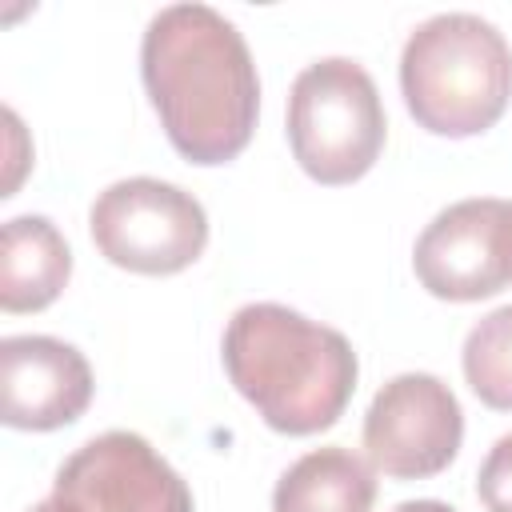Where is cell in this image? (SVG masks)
<instances>
[{"instance_id":"15","label":"cell","mask_w":512,"mask_h":512,"mask_svg":"<svg viewBox=\"0 0 512 512\" xmlns=\"http://www.w3.org/2000/svg\"><path fill=\"white\" fill-rule=\"evenodd\" d=\"M392 512H456V508L444 504V500H404V504H396Z\"/></svg>"},{"instance_id":"16","label":"cell","mask_w":512,"mask_h":512,"mask_svg":"<svg viewBox=\"0 0 512 512\" xmlns=\"http://www.w3.org/2000/svg\"><path fill=\"white\" fill-rule=\"evenodd\" d=\"M28 512H68V508H64L56 496H48V500H40V504H36V508H28Z\"/></svg>"},{"instance_id":"11","label":"cell","mask_w":512,"mask_h":512,"mask_svg":"<svg viewBox=\"0 0 512 512\" xmlns=\"http://www.w3.org/2000/svg\"><path fill=\"white\" fill-rule=\"evenodd\" d=\"M376 472L352 448L328 444L300 456L272 492V512H372Z\"/></svg>"},{"instance_id":"8","label":"cell","mask_w":512,"mask_h":512,"mask_svg":"<svg viewBox=\"0 0 512 512\" xmlns=\"http://www.w3.org/2000/svg\"><path fill=\"white\" fill-rule=\"evenodd\" d=\"M504 200L472 196L444 208L412 248L416 280L436 300H484L508 284L504 240H500Z\"/></svg>"},{"instance_id":"14","label":"cell","mask_w":512,"mask_h":512,"mask_svg":"<svg viewBox=\"0 0 512 512\" xmlns=\"http://www.w3.org/2000/svg\"><path fill=\"white\" fill-rule=\"evenodd\" d=\"M500 240H504V264L512 280V200H504V220H500Z\"/></svg>"},{"instance_id":"7","label":"cell","mask_w":512,"mask_h":512,"mask_svg":"<svg viewBox=\"0 0 512 512\" xmlns=\"http://www.w3.org/2000/svg\"><path fill=\"white\" fill-rule=\"evenodd\" d=\"M52 496L68 512H196L184 476L136 432L80 444L56 472Z\"/></svg>"},{"instance_id":"2","label":"cell","mask_w":512,"mask_h":512,"mask_svg":"<svg viewBox=\"0 0 512 512\" xmlns=\"http://www.w3.org/2000/svg\"><path fill=\"white\" fill-rule=\"evenodd\" d=\"M224 372L272 432L312 436L344 416L360 364L344 332L260 300L228 320Z\"/></svg>"},{"instance_id":"13","label":"cell","mask_w":512,"mask_h":512,"mask_svg":"<svg viewBox=\"0 0 512 512\" xmlns=\"http://www.w3.org/2000/svg\"><path fill=\"white\" fill-rule=\"evenodd\" d=\"M476 496L488 512H512V432L488 448L476 476Z\"/></svg>"},{"instance_id":"12","label":"cell","mask_w":512,"mask_h":512,"mask_svg":"<svg viewBox=\"0 0 512 512\" xmlns=\"http://www.w3.org/2000/svg\"><path fill=\"white\" fill-rule=\"evenodd\" d=\"M460 364H464V380L480 396V404H488L496 412H512V304H504L472 324Z\"/></svg>"},{"instance_id":"1","label":"cell","mask_w":512,"mask_h":512,"mask_svg":"<svg viewBox=\"0 0 512 512\" xmlns=\"http://www.w3.org/2000/svg\"><path fill=\"white\" fill-rule=\"evenodd\" d=\"M140 76L172 148L192 164L236 160L260 116V76L240 28L208 4H168L140 40Z\"/></svg>"},{"instance_id":"5","label":"cell","mask_w":512,"mask_h":512,"mask_svg":"<svg viewBox=\"0 0 512 512\" xmlns=\"http://www.w3.org/2000/svg\"><path fill=\"white\" fill-rule=\"evenodd\" d=\"M88 232L108 264L140 276H172L204 252L208 216L192 192L168 180L132 176L108 184L92 200Z\"/></svg>"},{"instance_id":"3","label":"cell","mask_w":512,"mask_h":512,"mask_svg":"<svg viewBox=\"0 0 512 512\" xmlns=\"http://www.w3.org/2000/svg\"><path fill=\"white\" fill-rule=\"evenodd\" d=\"M400 92L412 120L432 136L488 132L512 96V48L472 12L424 20L400 52Z\"/></svg>"},{"instance_id":"6","label":"cell","mask_w":512,"mask_h":512,"mask_svg":"<svg viewBox=\"0 0 512 512\" xmlns=\"http://www.w3.org/2000/svg\"><path fill=\"white\" fill-rule=\"evenodd\" d=\"M464 440V412L456 392L428 376H392L364 412L368 464L392 480H428L444 472Z\"/></svg>"},{"instance_id":"10","label":"cell","mask_w":512,"mask_h":512,"mask_svg":"<svg viewBox=\"0 0 512 512\" xmlns=\"http://www.w3.org/2000/svg\"><path fill=\"white\" fill-rule=\"evenodd\" d=\"M72 276V252L48 216H12L0 232V308L40 312Z\"/></svg>"},{"instance_id":"9","label":"cell","mask_w":512,"mask_h":512,"mask_svg":"<svg viewBox=\"0 0 512 512\" xmlns=\"http://www.w3.org/2000/svg\"><path fill=\"white\" fill-rule=\"evenodd\" d=\"M92 368L80 348L56 336L0 340V420L20 432H52L84 416Z\"/></svg>"},{"instance_id":"4","label":"cell","mask_w":512,"mask_h":512,"mask_svg":"<svg viewBox=\"0 0 512 512\" xmlns=\"http://www.w3.org/2000/svg\"><path fill=\"white\" fill-rule=\"evenodd\" d=\"M388 136L372 76L344 56L308 64L288 92V144L316 184L360 180Z\"/></svg>"}]
</instances>
